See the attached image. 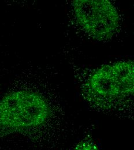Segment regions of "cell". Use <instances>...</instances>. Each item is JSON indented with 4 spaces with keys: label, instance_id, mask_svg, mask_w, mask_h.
<instances>
[{
    "label": "cell",
    "instance_id": "7a4b0ae2",
    "mask_svg": "<svg viewBox=\"0 0 134 150\" xmlns=\"http://www.w3.org/2000/svg\"><path fill=\"white\" fill-rule=\"evenodd\" d=\"M134 74L131 61L102 67L92 74L86 86L89 99L96 105L105 107L133 94Z\"/></svg>",
    "mask_w": 134,
    "mask_h": 150
},
{
    "label": "cell",
    "instance_id": "6da1fadb",
    "mask_svg": "<svg viewBox=\"0 0 134 150\" xmlns=\"http://www.w3.org/2000/svg\"><path fill=\"white\" fill-rule=\"evenodd\" d=\"M50 114L48 102L37 93L18 91L7 94L0 100V135L40 126Z\"/></svg>",
    "mask_w": 134,
    "mask_h": 150
},
{
    "label": "cell",
    "instance_id": "277c9868",
    "mask_svg": "<svg viewBox=\"0 0 134 150\" xmlns=\"http://www.w3.org/2000/svg\"><path fill=\"white\" fill-rule=\"evenodd\" d=\"M73 150H99L96 145L91 141H83Z\"/></svg>",
    "mask_w": 134,
    "mask_h": 150
},
{
    "label": "cell",
    "instance_id": "3957f363",
    "mask_svg": "<svg viewBox=\"0 0 134 150\" xmlns=\"http://www.w3.org/2000/svg\"><path fill=\"white\" fill-rule=\"evenodd\" d=\"M77 22L91 37L107 40L119 25V16L112 3L107 0H77L72 3Z\"/></svg>",
    "mask_w": 134,
    "mask_h": 150
}]
</instances>
